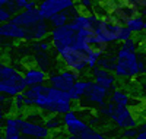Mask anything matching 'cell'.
<instances>
[{
  "label": "cell",
  "mask_w": 146,
  "mask_h": 139,
  "mask_svg": "<svg viewBox=\"0 0 146 139\" xmlns=\"http://www.w3.org/2000/svg\"><path fill=\"white\" fill-rule=\"evenodd\" d=\"M23 107L25 110H38L42 114L63 116L64 113L73 108V103L67 92L56 90V88L44 85L29 86L22 92Z\"/></svg>",
  "instance_id": "cell-1"
},
{
  "label": "cell",
  "mask_w": 146,
  "mask_h": 139,
  "mask_svg": "<svg viewBox=\"0 0 146 139\" xmlns=\"http://www.w3.org/2000/svg\"><path fill=\"white\" fill-rule=\"evenodd\" d=\"M27 90L23 75L9 63H0V94L13 98Z\"/></svg>",
  "instance_id": "cell-2"
},
{
  "label": "cell",
  "mask_w": 146,
  "mask_h": 139,
  "mask_svg": "<svg viewBox=\"0 0 146 139\" xmlns=\"http://www.w3.org/2000/svg\"><path fill=\"white\" fill-rule=\"evenodd\" d=\"M139 54L129 51L124 47H120L115 53V65L113 75L115 79H135L137 78L139 72Z\"/></svg>",
  "instance_id": "cell-3"
},
{
  "label": "cell",
  "mask_w": 146,
  "mask_h": 139,
  "mask_svg": "<svg viewBox=\"0 0 146 139\" xmlns=\"http://www.w3.org/2000/svg\"><path fill=\"white\" fill-rule=\"evenodd\" d=\"M98 114L107 116L110 120H113L118 128L121 129H130V128H137L139 126V119L136 113L133 111L130 107H115L113 103H108L96 110Z\"/></svg>",
  "instance_id": "cell-4"
},
{
  "label": "cell",
  "mask_w": 146,
  "mask_h": 139,
  "mask_svg": "<svg viewBox=\"0 0 146 139\" xmlns=\"http://www.w3.org/2000/svg\"><path fill=\"white\" fill-rule=\"evenodd\" d=\"M124 28V25L121 23L115 16L105 13L104 16H101L95 25V34L100 38L107 43L108 45L111 43H118V35L120 31Z\"/></svg>",
  "instance_id": "cell-5"
},
{
  "label": "cell",
  "mask_w": 146,
  "mask_h": 139,
  "mask_svg": "<svg viewBox=\"0 0 146 139\" xmlns=\"http://www.w3.org/2000/svg\"><path fill=\"white\" fill-rule=\"evenodd\" d=\"M76 37H78V29L72 25V22H67L66 25L60 28H53L50 31V43L54 48V51L58 53L63 48H69V47H75L76 43Z\"/></svg>",
  "instance_id": "cell-6"
},
{
  "label": "cell",
  "mask_w": 146,
  "mask_h": 139,
  "mask_svg": "<svg viewBox=\"0 0 146 139\" xmlns=\"http://www.w3.org/2000/svg\"><path fill=\"white\" fill-rule=\"evenodd\" d=\"M57 56L60 57V61L63 63L64 69L78 73L79 76L88 69V56L80 50L72 48V47L63 48L57 53Z\"/></svg>",
  "instance_id": "cell-7"
},
{
  "label": "cell",
  "mask_w": 146,
  "mask_h": 139,
  "mask_svg": "<svg viewBox=\"0 0 146 139\" xmlns=\"http://www.w3.org/2000/svg\"><path fill=\"white\" fill-rule=\"evenodd\" d=\"M108 95H110V91L91 82L89 86L86 88V92H85L83 98L80 100V104L83 107H86L88 110H98L107 104Z\"/></svg>",
  "instance_id": "cell-8"
},
{
  "label": "cell",
  "mask_w": 146,
  "mask_h": 139,
  "mask_svg": "<svg viewBox=\"0 0 146 139\" xmlns=\"http://www.w3.org/2000/svg\"><path fill=\"white\" fill-rule=\"evenodd\" d=\"M73 7H76V0H42L41 3H38L36 10L42 19L48 21L53 15L70 10Z\"/></svg>",
  "instance_id": "cell-9"
},
{
  "label": "cell",
  "mask_w": 146,
  "mask_h": 139,
  "mask_svg": "<svg viewBox=\"0 0 146 139\" xmlns=\"http://www.w3.org/2000/svg\"><path fill=\"white\" fill-rule=\"evenodd\" d=\"M78 79H79V75H78V73L70 72V70H67V69H62V70H58V72H56V73L48 75L47 82H48V86L67 92Z\"/></svg>",
  "instance_id": "cell-10"
},
{
  "label": "cell",
  "mask_w": 146,
  "mask_h": 139,
  "mask_svg": "<svg viewBox=\"0 0 146 139\" xmlns=\"http://www.w3.org/2000/svg\"><path fill=\"white\" fill-rule=\"evenodd\" d=\"M42 21V18L40 16L38 10L32 9V10H21L16 15H13L10 18V22L18 25V27L23 28L25 31H28V34H31V31ZM31 41V38H29Z\"/></svg>",
  "instance_id": "cell-11"
},
{
  "label": "cell",
  "mask_w": 146,
  "mask_h": 139,
  "mask_svg": "<svg viewBox=\"0 0 146 139\" xmlns=\"http://www.w3.org/2000/svg\"><path fill=\"white\" fill-rule=\"evenodd\" d=\"M19 132H21V135L27 136V138H31V139H47V138H50L53 135L44 126V123L31 122V120H28L25 117L22 119Z\"/></svg>",
  "instance_id": "cell-12"
},
{
  "label": "cell",
  "mask_w": 146,
  "mask_h": 139,
  "mask_svg": "<svg viewBox=\"0 0 146 139\" xmlns=\"http://www.w3.org/2000/svg\"><path fill=\"white\" fill-rule=\"evenodd\" d=\"M62 122H63V128H64L66 133L72 135V136H78L88 126V123L85 122L79 116V113L76 110H73V108L62 116Z\"/></svg>",
  "instance_id": "cell-13"
},
{
  "label": "cell",
  "mask_w": 146,
  "mask_h": 139,
  "mask_svg": "<svg viewBox=\"0 0 146 139\" xmlns=\"http://www.w3.org/2000/svg\"><path fill=\"white\" fill-rule=\"evenodd\" d=\"M0 38L13 40V41H29V34L28 31L9 21L0 25Z\"/></svg>",
  "instance_id": "cell-14"
},
{
  "label": "cell",
  "mask_w": 146,
  "mask_h": 139,
  "mask_svg": "<svg viewBox=\"0 0 146 139\" xmlns=\"http://www.w3.org/2000/svg\"><path fill=\"white\" fill-rule=\"evenodd\" d=\"M91 73H92V82L95 85L104 88V90L111 91V90H114V88L117 86V79H115V76L111 72H107V70L96 66V67H94L91 70Z\"/></svg>",
  "instance_id": "cell-15"
},
{
  "label": "cell",
  "mask_w": 146,
  "mask_h": 139,
  "mask_svg": "<svg viewBox=\"0 0 146 139\" xmlns=\"http://www.w3.org/2000/svg\"><path fill=\"white\" fill-rule=\"evenodd\" d=\"M22 75H23V81H25L27 88L36 86V85H44V84H47V79H48V73L45 70L40 69L38 66L25 67Z\"/></svg>",
  "instance_id": "cell-16"
},
{
  "label": "cell",
  "mask_w": 146,
  "mask_h": 139,
  "mask_svg": "<svg viewBox=\"0 0 146 139\" xmlns=\"http://www.w3.org/2000/svg\"><path fill=\"white\" fill-rule=\"evenodd\" d=\"M23 114L21 113H15V114H7L3 120L2 124V133L7 138V136H15V135H21L19 129H21V123H22Z\"/></svg>",
  "instance_id": "cell-17"
},
{
  "label": "cell",
  "mask_w": 146,
  "mask_h": 139,
  "mask_svg": "<svg viewBox=\"0 0 146 139\" xmlns=\"http://www.w3.org/2000/svg\"><path fill=\"white\" fill-rule=\"evenodd\" d=\"M98 16H96L95 13H85V12H79L78 15H75L72 19H70V22H72V25L75 27L76 29H83V28H95V25H96V22H98Z\"/></svg>",
  "instance_id": "cell-18"
},
{
  "label": "cell",
  "mask_w": 146,
  "mask_h": 139,
  "mask_svg": "<svg viewBox=\"0 0 146 139\" xmlns=\"http://www.w3.org/2000/svg\"><path fill=\"white\" fill-rule=\"evenodd\" d=\"M91 82H92V79H80L79 78L75 84H73V86L67 91L72 103H75V104L76 103H80V100L83 98L85 92H86V88L89 86Z\"/></svg>",
  "instance_id": "cell-19"
},
{
  "label": "cell",
  "mask_w": 146,
  "mask_h": 139,
  "mask_svg": "<svg viewBox=\"0 0 146 139\" xmlns=\"http://www.w3.org/2000/svg\"><path fill=\"white\" fill-rule=\"evenodd\" d=\"M108 101H110V103H113L115 107H129L131 98H130V95L127 94L126 90L115 86L114 90H111V92H110Z\"/></svg>",
  "instance_id": "cell-20"
},
{
  "label": "cell",
  "mask_w": 146,
  "mask_h": 139,
  "mask_svg": "<svg viewBox=\"0 0 146 139\" xmlns=\"http://www.w3.org/2000/svg\"><path fill=\"white\" fill-rule=\"evenodd\" d=\"M79 12L76 10V7H73L70 10H64V12H60V13H56L53 15L50 19H48V25H50V28H60V27H63V25H66L67 22H70V19L78 15Z\"/></svg>",
  "instance_id": "cell-21"
},
{
  "label": "cell",
  "mask_w": 146,
  "mask_h": 139,
  "mask_svg": "<svg viewBox=\"0 0 146 139\" xmlns=\"http://www.w3.org/2000/svg\"><path fill=\"white\" fill-rule=\"evenodd\" d=\"M50 31H51V28H50V25H48V22L45 21V19H42L36 27L31 31V34H29V38H31V41H41V40H47L48 38V35H50Z\"/></svg>",
  "instance_id": "cell-22"
},
{
  "label": "cell",
  "mask_w": 146,
  "mask_h": 139,
  "mask_svg": "<svg viewBox=\"0 0 146 139\" xmlns=\"http://www.w3.org/2000/svg\"><path fill=\"white\" fill-rule=\"evenodd\" d=\"M145 23H146V21L143 19V16H140V15L137 13V15H135L133 18H130V19L124 23V27H126L127 29H130V31L133 32V35H135V34H140V32L145 31Z\"/></svg>",
  "instance_id": "cell-23"
},
{
  "label": "cell",
  "mask_w": 146,
  "mask_h": 139,
  "mask_svg": "<svg viewBox=\"0 0 146 139\" xmlns=\"http://www.w3.org/2000/svg\"><path fill=\"white\" fill-rule=\"evenodd\" d=\"M44 126L50 130L51 133L60 130V129H63V122H62V117H58L56 114H47V117H44L42 120Z\"/></svg>",
  "instance_id": "cell-24"
},
{
  "label": "cell",
  "mask_w": 146,
  "mask_h": 139,
  "mask_svg": "<svg viewBox=\"0 0 146 139\" xmlns=\"http://www.w3.org/2000/svg\"><path fill=\"white\" fill-rule=\"evenodd\" d=\"M79 139H107L100 130H96L94 126H86L79 135H78Z\"/></svg>",
  "instance_id": "cell-25"
},
{
  "label": "cell",
  "mask_w": 146,
  "mask_h": 139,
  "mask_svg": "<svg viewBox=\"0 0 146 139\" xmlns=\"http://www.w3.org/2000/svg\"><path fill=\"white\" fill-rule=\"evenodd\" d=\"M114 65H115V56H105V54H102L100 57L98 65H96V66L104 69V70H107V72H111L113 73Z\"/></svg>",
  "instance_id": "cell-26"
},
{
  "label": "cell",
  "mask_w": 146,
  "mask_h": 139,
  "mask_svg": "<svg viewBox=\"0 0 146 139\" xmlns=\"http://www.w3.org/2000/svg\"><path fill=\"white\" fill-rule=\"evenodd\" d=\"M12 110H13L15 113H21L22 110H25V107H23V95L22 94L12 98Z\"/></svg>",
  "instance_id": "cell-27"
},
{
  "label": "cell",
  "mask_w": 146,
  "mask_h": 139,
  "mask_svg": "<svg viewBox=\"0 0 146 139\" xmlns=\"http://www.w3.org/2000/svg\"><path fill=\"white\" fill-rule=\"evenodd\" d=\"M32 48L40 50V51H50V50L53 48V45H51L50 40H41V41H34Z\"/></svg>",
  "instance_id": "cell-28"
},
{
  "label": "cell",
  "mask_w": 146,
  "mask_h": 139,
  "mask_svg": "<svg viewBox=\"0 0 146 139\" xmlns=\"http://www.w3.org/2000/svg\"><path fill=\"white\" fill-rule=\"evenodd\" d=\"M121 47H124L126 50H129V51L137 53V50H139V47H140V43H139L137 40H135V38H130V40L124 41Z\"/></svg>",
  "instance_id": "cell-29"
},
{
  "label": "cell",
  "mask_w": 146,
  "mask_h": 139,
  "mask_svg": "<svg viewBox=\"0 0 146 139\" xmlns=\"http://www.w3.org/2000/svg\"><path fill=\"white\" fill-rule=\"evenodd\" d=\"M13 16L10 12L6 9V6H0V25L5 23V22H9L10 18Z\"/></svg>",
  "instance_id": "cell-30"
},
{
  "label": "cell",
  "mask_w": 146,
  "mask_h": 139,
  "mask_svg": "<svg viewBox=\"0 0 146 139\" xmlns=\"http://www.w3.org/2000/svg\"><path fill=\"white\" fill-rule=\"evenodd\" d=\"M130 38H133V32L124 27L123 29L120 31V35H118V43H124V41H127V40H130Z\"/></svg>",
  "instance_id": "cell-31"
},
{
  "label": "cell",
  "mask_w": 146,
  "mask_h": 139,
  "mask_svg": "<svg viewBox=\"0 0 146 139\" xmlns=\"http://www.w3.org/2000/svg\"><path fill=\"white\" fill-rule=\"evenodd\" d=\"M124 2H127L129 5H131L137 12L142 10V9H146V0H124Z\"/></svg>",
  "instance_id": "cell-32"
},
{
  "label": "cell",
  "mask_w": 146,
  "mask_h": 139,
  "mask_svg": "<svg viewBox=\"0 0 146 139\" xmlns=\"http://www.w3.org/2000/svg\"><path fill=\"white\" fill-rule=\"evenodd\" d=\"M139 132V128H130V129H124L123 130V138L124 139H133Z\"/></svg>",
  "instance_id": "cell-33"
},
{
  "label": "cell",
  "mask_w": 146,
  "mask_h": 139,
  "mask_svg": "<svg viewBox=\"0 0 146 139\" xmlns=\"http://www.w3.org/2000/svg\"><path fill=\"white\" fill-rule=\"evenodd\" d=\"M100 0H79V6L83 9H92V6Z\"/></svg>",
  "instance_id": "cell-34"
},
{
  "label": "cell",
  "mask_w": 146,
  "mask_h": 139,
  "mask_svg": "<svg viewBox=\"0 0 146 139\" xmlns=\"http://www.w3.org/2000/svg\"><path fill=\"white\" fill-rule=\"evenodd\" d=\"M133 139H146V129H139L137 135L133 138Z\"/></svg>",
  "instance_id": "cell-35"
},
{
  "label": "cell",
  "mask_w": 146,
  "mask_h": 139,
  "mask_svg": "<svg viewBox=\"0 0 146 139\" xmlns=\"http://www.w3.org/2000/svg\"><path fill=\"white\" fill-rule=\"evenodd\" d=\"M5 117H6V114L0 110V128H2V124H3V120H5Z\"/></svg>",
  "instance_id": "cell-36"
},
{
  "label": "cell",
  "mask_w": 146,
  "mask_h": 139,
  "mask_svg": "<svg viewBox=\"0 0 146 139\" xmlns=\"http://www.w3.org/2000/svg\"><path fill=\"white\" fill-rule=\"evenodd\" d=\"M139 15H140V16H143V19L146 21V9H142V10H139Z\"/></svg>",
  "instance_id": "cell-37"
},
{
  "label": "cell",
  "mask_w": 146,
  "mask_h": 139,
  "mask_svg": "<svg viewBox=\"0 0 146 139\" xmlns=\"http://www.w3.org/2000/svg\"><path fill=\"white\" fill-rule=\"evenodd\" d=\"M12 0H0V6H6L7 3H10Z\"/></svg>",
  "instance_id": "cell-38"
},
{
  "label": "cell",
  "mask_w": 146,
  "mask_h": 139,
  "mask_svg": "<svg viewBox=\"0 0 146 139\" xmlns=\"http://www.w3.org/2000/svg\"><path fill=\"white\" fill-rule=\"evenodd\" d=\"M62 139H79L78 136H72V135H66V136H63Z\"/></svg>",
  "instance_id": "cell-39"
},
{
  "label": "cell",
  "mask_w": 146,
  "mask_h": 139,
  "mask_svg": "<svg viewBox=\"0 0 146 139\" xmlns=\"http://www.w3.org/2000/svg\"><path fill=\"white\" fill-rule=\"evenodd\" d=\"M19 139H31V138H27V136H23V135H19Z\"/></svg>",
  "instance_id": "cell-40"
},
{
  "label": "cell",
  "mask_w": 146,
  "mask_h": 139,
  "mask_svg": "<svg viewBox=\"0 0 146 139\" xmlns=\"http://www.w3.org/2000/svg\"><path fill=\"white\" fill-rule=\"evenodd\" d=\"M140 129H146V122H143V123H142V128H140Z\"/></svg>",
  "instance_id": "cell-41"
},
{
  "label": "cell",
  "mask_w": 146,
  "mask_h": 139,
  "mask_svg": "<svg viewBox=\"0 0 146 139\" xmlns=\"http://www.w3.org/2000/svg\"><path fill=\"white\" fill-rule=\"evenodd\" d=\"M0 139H6V138H5V135H3L2 132H0Z\"/></svg>",
  "instance_id": "cell-42"
},
{
  "label": "cell",
  "mask_w": 146,
  "mask_h": 139,
  "mask_svg": "<svg viewBox=\"0 0 146 139\" xmlns=\"http://www.w3.org/2000/svg\"><path fill=\"white\" fill-rule=\"evenodd\" d=\"M47 139H56V138H54V136H53V135H51V136H50V138H47Z\"/></svg>",
  "instance_id": "cell-43"
},
{
  "label": "cell",
  "mask_w": 146,
  "mask_h": 139,
  "mask_svg": "<svg viewBox=\"0 0 146 139\" xmlns=\"http://www.w3.org/2000/svg\"><path fill=\"white\" fill-rule=\"evenodd\" d=\"M143 75H146V67H145V72H143Z\"/></svg>",
  "instance_id": "cell-44"
}]
</instances>
